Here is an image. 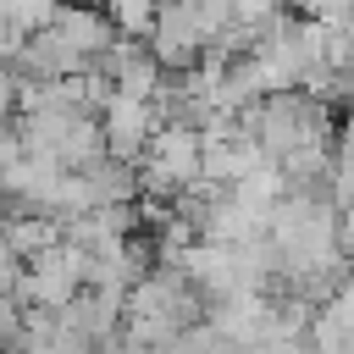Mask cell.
<instances>
[{"label": "cell", "mask_w": 354, "mask_h": 354, "mask_svg": "<svg viewBox=\"0 0 354 354\" xmlns=\"http://www.w3.org/2000/svg\"><path fill=\"white\" fill-rule=\"evenodd\" d=\"M337 243H343V254L354 260V205H343V216H337Z\"/></svg>", "instance_id": "52a82bcc"}, {"label": "cell", "mask_w": 354, "mask_h": 354, "mask_svg": "<svg viewBox=\"0 0 354 354\" xmlns=\"http://www.w3.org/2000/svg\"><path fill=\"white\" fill-rule=\"evenodd\" d=\"M144 44L155 50V61H160L166 72H188V66H199V55H205L210 39H205V28H199V17H194L188 0H160L155 28H149Z\"/></svg>", "instance_id": "7a4b0ae2"}, {"label": "cell", "mask_w": 354, "mask_h": 354, "mask_svg": "<svg viewBox=\"0 0 354 354\" xmlns=\"http://www.w3.org/2000/svg\"><path fill=\"white\" fill-rule=\"evenodd\" d=\"M199 171H205V138H199V127L183 122V116H166V122L155 127L149 149L138 155L144 194H155V199H177L188 183H199Z\"/></svg>", "instance_id": "6da1fadb"}, {"label": "cell", "mask_w": 354, "mask_h": 354, "mask_svg": "<svg viewBox=\"0 0 354 354\" xmlns=\"http://www.w3.org/2000/svg\"><path fill=\"white\" fill-rule=\"evenodd\" d=\"M0 232H6V243L22 260H33V254H44V249H55L66 238V221L55 210H6L0 216Z\"/></svg>", "instance_id": "277c9868"}, {"label": "cell", "mask_w": 354, "mask_h": 354, "mask_svg": "<svg viewBox=\"0 0 354 354\" xmlns=\"http://www.w3.org/2000/svg\"><path fill=\"white\" fill-rule=\"evenodd\" d=\"M94 6H111V0H94Z\"/></svg>", "instance_id": "ba28073f"}, {"label": "cell", "mask_w": 354, "mask_h": 354, "mask_svg": "<svg viewBox=\"0 0 354 354\" xmlns=\"http://www.w3.org/2000/svg\"><path fill=\"white\" fill-rule=\"evenodd\" d=\"M243 354H310V337H260L254 348H243Z\"/></svg>", "instance_id": "8992f818"}, {"label": "cell", "mask_w": 354, "mask_h": 354, "mask_svg": "<svg viewBox=\"0 0 354 354\" xmlns=\"http://www.w3.org/2000/svg\"><path fill=\"white\" fill-rule=\"evenodd\" d=\"M100 122H105V149L116 155V160H133L138 166V155L149 149V138H155V127L166 122L160 111H155V100H138V94H111V105L100 111Z\"/></svg>", "instance_id": "3957f363"}, {"label": "cell", "mask_w": 354, "mask_h": 354, "mask_svg": "<svg viewBox=\"0 0 354 354\" xmlns=\"http://www.w3.org/2000/svg\"><path fill=\"white\" fill-rule=\"evenodd\" d=\"M105 11H111V22H116V33H127V39H149L160 0H111Z\"/></svg>", "instance_id": "5b68a950"}]
</instances>
